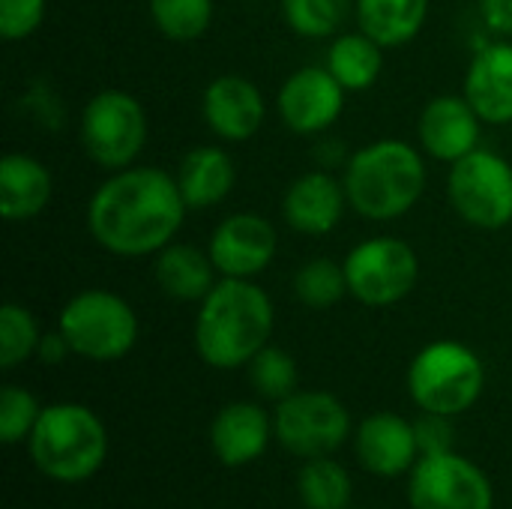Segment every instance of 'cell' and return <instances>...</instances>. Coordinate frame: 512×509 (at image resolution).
<instances>
[{
	"mask_svg": "<svg viewBox=\"0 0 512 509\" xmlns=\"http://www.w3.org/2000/svg\"><path fill=\"white\" fill-rule=\"evenodd\" d=\"M186 210L177 177L156 165H129L90 195L87 231L111 255L144 258L174 240Z\"/></svg>",
	"mask_w": 512,
	"mask_h": 509,
	"instance_id": "1",
	"label": "cell"
},
{
	"mask_svg": "<svg viewBox=\"0 0 512 509\" xmlns=\"http://www.w3.org/2000/svg\"><path fill=\"white\" fill-rule=\"evenodd\" d=\"M276 309L270 294L252 279L222 276L198 303L195 351L213 369H240L270 345Z\"/></svg>",
	"mask_w": 512,
	"mask_h": 509,
	"instance_id": "2",
	"label": "cell"
},
{
	"mask_svg": "<svg viewBox=\"0 0 512 509\" xmlns=\"http://www.w3.org/2000/svg\"><path fill=\"white\" fill-rule=\"evenodd\" d=\"M348 204L372 222L405 216L426 192V162L417 147L399 138H381L360 147L345 168Z\"/></svg>",
	"mask_w": 512,
	"mask_h": 509,
	"instance_id": "3",
	"label": "cell"
},
{
	"mask_svg": "<svg viewBox=\"0 0 512 509\" xmlns=\"http://www.w3.org/2000/svg\"><path fill=\"white\" fill-rule=\"evenodd\" d=\"M27 450L42 477L75 486L102 471L108 459V432L87 405L54 402L42 408L27 438Z\"/></svg>",
	"mask_w": 512,
	"mask_h": 509,
	"instance_id": "4",
	"label": "cell"
},
{
	"mask_svg": "<svg viewBox=\"0 0 512 509\" xmlns=\"http://www.w3.org/2000/svg\"><path fill=\"white\" fill-rule=\"evenodd\" d=\"M486 390V366L462 342L438 339L417 351L408 366V393L420 411L459 417L471 411Z\"/></svg>",
	"mask_w": 512,
	"mask_h": 509,
	"instance_id": "5",
	"label": "cell"
},
{
	"mask_svg": "<svg viewBox=\"0 0 512 509\" xmlns=\"http://www.w3.org/2000/svg\"><path fill=\"white\" fill-rule=\"evenodd\" d=\"M57 330L66 336L75 357L90 363H114L135 348L138 315L120 294L87 288L60 309Z\"/></svg>",
	"mask_w": 512,
	"mask_h": 509,
	"instance_id": "6",
	"label": "cell"
},
{
	"mask_svg": "<svg viewBox=\"0 0 512 509\" xmlns=\"http://www.w3.org/2000/svg\"><path fill=\"white\" fill-rule=\"evenodd\" d=\"M81 147L105 171L129 168L147 144V111L126 90H102L81 111Z\"/></svg>",
	"mask_w": 512,
	"mask_h": 509,
	"instance_id": "7",
	"label": "cell"
},
{
	"mask_svg": "<svg viewBox=\"0 0 512 509\" xmlns=\"http://www.w3.org/2000/svg\"><path fill=\"white\" fill-rule=\"evenodd\" d=\"M276 441L297 459L333 456L351 438V414L327 390H297L276 402L273 411Z\"/></svg>",
	"mask_w": 512,
	"mask_h": 509,
	"instance_id": "8",
	"label": "cell"
},
{
	"mask_svg": "<svg viewBox=\"0 0 512 509\" xmlns=\"http://www.w3.org/2000/svg\"><path fill=\"white\" fill-rule=\"evenodd\" d=\"M342 264L348 294L372 309L402 303L420 279V258L399 237H372L354 246Z\"/></svg>",
	"mask_w": 512,
	"mask_h": 509,
	"instance_id": "9",
	"label": "cell"
},
{
	"mask_svg": "<svg viewBox=\"0 0 512 509\" xmlns=\"http://www.w3.org/2000/svg\"><path fill=\"white\" fill-rule=\"evenodd\" d=\"M447 195L468 225L498 231L512 222V165L504 156L477 147L465 159L453 162Z\"/></svg>",
	"mask_w": 512,
	"mask_h": 509,
	"instance_id": "10",
	"label": "cell"
},
{
	"mask_svg": "<svg viewBox=\"0 0 512 509\" xmlns=\"http://www.w3.org/2000/svg\"><path fill=\"white\" fill-rule=\"evenodd\" d=\"M411 509H495L492 480L456 450L420 456L408 474Z\"/></svg>",
	"mask_w": 512,
	"mask_h": 509,
	"instance_id": "11",
	"label": "cell"
},
{
	"mask_svg": "<svg viewBox=\"0 0 512 509\" xmlns=\"http://www.w3.org/2000/svg\"><path fill=\"white\" fill-rule=\"evenodd\" d=\"M276 108L291 132L318 135L342 117L345 87L327 66H303L279 87Z\"/></svg>",
	"mask_w": 512,
	"mask_h": 509,
	"instance_id": "12",
	"label": "cell"
},
{
	"mask_svg": "<svg viewBox=\"0 0 512 509\" xmlns=\"http://www.w3.org/2000/svg\"><path fill=\"white\" fill-rule=\"evenodd\" d=\"M276 228L258 213H231L210 234V258L219 276L255 279L276 258Z\"/></svg>",
	"mask_w": 512,
	"mask_h": 509,
	"instance_id": "13",
	"label": "cell"
},
{
	"mask_svg": "<svg viewBox=\"0 0 512 509\" xmlns=\"http://www.w3.org/2000/svg\"><path fill=\"white\" fill-rule=\"evenodd\" d=\"M354 453L372 477L396 480L411 474L420 462L414 420H405L393 411L369 414L354 432Z\"/></svg>",
	"mask_w": 512,
	"mask_h": 509,
	"instance_id": "14",
	"label": "cell"
},
{
	"mask_svg": "<svg viewBox=\"0 0 512 509\" xmlns=\"http://www.w3.org/2000/svg\"><path fill=\"white\" fill-rule=\"evenodd\" d=\"M201 111L207 129L222 141H249L267 117V105L258 84L234 72L219 75L207 84Z\"/></svg>",
	"mask_w": 512,
	"mask_h": 509,
	"instance_id": "15",
	"label": "cell"
},
{
	"mask_svg": "<svg viewBox=\"0 0 512 509\" xmlns=\"http://www.w3.org/2000/svg\"><path fill=\"white\" fill-rule=\"evenodd\" d=\"M480 114L465 96H435L417 123L420 144L438 162H459L480 147Z\"/></svg>",
	"mask_w": 512,
	"mask_h": 509,
	"instance_id": "16",
	"label": "cell"
},
{
	"mask_svg": "<svg viewBox=\"0 0 512 509\" xmlns=\"http://www.w3.org/2000/svg\"><path fill=\"white\" fill-rule=\"evenodd\" d=\"M273 435V417L258 402H228L210 423V450L225 468L258 462Z\"/></svg>",
	"mask_w": 512,
	"mask_h": 509,
	"instance_id": "17",
	"label": "cell"
},
{
	"mask_svg": "<svg viewBox=\"0 0 512 509\" xmlns=\"http://www.w3.org/2000/svg\"><path fill=\"white\" fill-rule=\"evenodd\" d=\"M345 204V183H339L327 171H306L285 189L282 216L294 231L324 237L342 222Z\"/></svg>",
	"mask_w": 512,
	"mask_h": 509,
	"instance_id": "18",
	"label": "cell"
},
{
	"mask_svg": "<svg viewBox=\"0 0 512 509\" xmlns=\"http://www.w3.org/2000/svg\"><path fill=\"white\" fill-rule=\"evenodd\" d=\"M465 99L483 123H512V42L498 39L474 54L465 75Z\"/></svg>",
	"mask_w": 512,
	"mask_h": 509,
	"instance_id": "19",
	"label": "cell"
},
{
	"mask_svg": "<svg viewBox=\"0 0 512 509\" xmlns=\"http://www.w3.org/2000/svg\"><path fill=\"white\" fill-rule=\"evenodd\" d=\"M51 192V171L39 159L27 153H6L0 159V213L6 222L36 219L51 204Z\"/></svg>",
	"mask_w": 512,
	"mask_h": 509,
	"instance_id": "20",
	"label": "cell"
},
{
	"mask_svg": "<svg viewBox=\"0 0 512 509\" xmlns=\"http://www.w3.org/2000/svg\"><path fill=\"white\" fill-rule=\"evenodd\" d=\"M156 285L162 294L180 303H201L216 288V264L210 252H201L189 243H168L156 252Z\"/></svg>",
	"mask_w": 512,
	"mask_h": 509,
	"instance_id": "21",
	"label": "cell"
},
{
	"mask_svg": "<svg viewBox=\"0 0 512 509\" xmlns=\"http://www.w3.org/2000/svg\"><path fill=\"white\" fill-rule=\"evenodd\" d=\"M237 183L234 159L222 147H195L177 168V186L189 210H207L222 204Z\"/></svg>",
	"mask_w": 512,
	"mask_h": 509,
	"instance_id": "22",
	"label": "cell"
},
{
	"mask_svg": "<svg viewBox=\"0 0 512 509\" xmlns=\"http://www.w3.org/2000/svg\"><path fill=\"white\" fill-rule=\"evenodd\" d=\"M357 18L360 30L375 42L384 48H399L423 30L429 0H357Z\"/></svg>",
	"mask_w": 512,
	"mask_h": 509,
	"instance_id": "23",
	"label": "cell"
},
{
	"mask_svg": "<svg viewBox=\"0 0 512 509\" xmlns=\"http://www.w3.org/2000/svg\"><path fill=\"white\" fill-rule=\"evenodd\" d=\"M327 69L345 90H369L384 72V45L369 33H342L327 51Z\"/></svg>",
	"mask_w": 512,
	"mask_h": 509,
	"instance_id": "24",
	"label": "cell"
},
{
	"mask_svg": "<svg viewBox=\"0 0 512 509\" xmlns=\"http://www.w3.org/2000/svg\"><path fill=\"white\" fill-rule=\"evenodd\" d=\"M297 495L306 509H348L354 483L333 456L306 459L297 474Z\"/></svg>",
	"mask_w": 512,
	"mask_h": 509,
	"instance_id": "25",
	"label": "cell"
},
{
	"mask_svg": "<svg viewBox=\"0 0 512 509\" xmlns=\"http://www.w3.org/2000/svg\"><path fill=\"white\" fill-rule=\"evenodd\" d=\"M294 294L309 309H330L348 294L345 264L333 258H312L294 273Z\"/></svg>",
	"mask_w": 512,
	"mask_h": 509,
	"instance_id": "26",
	"label": "cell"
},
{
	"mask_svg": "<svg viewBox=\"0 0 512 509\" xmlns=\"http://www.w3.org/2000/svg\"><path fill=\"white\" fill-rule=\"evenodd\" d=\"M249 384L252 390L267 399V402H282L288 399L291 393H297V381H300V372H297V363L288 351L276 348V345H267L261 348L252 360H249Z\"/></svg>",
	"mask_w": 512,
	"mask_h": 509,
	"instance_id": "27",
	"label": "cell"
},
{
	"mask_svg": "<svg viewBox=\"0 0 512 509\" xmlns=\"http://www.w3.org/2000/svg\"><path fill=\"white\" fill-rule=\"evenodd\" d=\"M150 18L162 36L192 42L207 33L213 21V0H147Z\"/></svg>",
	"mask_w": 512,
	"mask_h": 509,
	"instance_id": "28",
	"label": "cell"
},
{
	"mask_svg": "<svg viewBox=\"0 0 512 509\" xmlns=\"http://www.w3.org/2000/svg\"><path fill=\"white\" fill-rule=\"evenodd\" d=\"M39 339H42V330L30 309L18 303L0 306V366L3 369H15L24 360L36 357Z\"/></svg>",
	"mask_w": 512,
	"mask_h": 509,
	"instance_id": "29",
	"label": "cell"
},
{
	"mask_svg": "<svg viewBox=\"0 0 512 509\" xmlns=\"http://www.w3.org/2000/svg\"><path fill=\"white\" fill-rule=\"evenodd\" d=\"M348 9L351 0H282L288 27L306 39L333 36L342 27Z\"/></svg>",
	"mask_w": 512,
	"mask_h": 509,
	"instance_id": "30",
	"label": "cell"
},
{
	"mask_svg": "<svg viewBox=\"0 0 512 509\" xmlns=\"http://www.w3.org/2000/svg\"><path fill=\"white\" fill-rule=\"evenodd\" d=\"M42 414V405L27 387L6 384L0 390V441L6 447H15L30 438L36 420Z\"/></svg>",
	"mask_w": 512,
	"mask_h": 509,
	"instance_id": "31",
	"label": "cell"
},
{
	"mask_svg": "<svg viewBox=\"0 0 512 509\" xmlns=\"http://www.w3.org/2000/svg\"><path fill=\"white\" fill-rule=\"evenodd\" d=\"M48 0H0V36L18 42L33 36L45 21Z\"/></svg>",
	"mask_w": 512,
	"mask_h": 509,
	"instance_id": "32",
	"label": "cell"
},
{
	"mask_svg": "<svg viewBox=\"0 0 512 509\" xmlns=\"http://www.w3.org/2000/svg\"><path fill=\"white\" fill-rule=\"evenodd\" d=\"M414 435H417L420 456H438V453H450V450H456V429H453V417L423 411V414L414 420Z\"/></svg>",
	"mask_w": 512,
	"mask_h": 509,
	"instance_id": "33",
	"label": "cell"
},
{
	"mask_svg": "<svg viewBox=\"0 0 512 509\" xmlns=\"http://www.w3.org/2000/svg\"><path fill=\"white\" fill-rule=\"evenodd\" d=\"M486 27L498 36H512V0H480Z\"/></svg>",
	"mask_w": 512,
	"mask_h": 509,
	"instance_id": "34",
	"label": "cell"
},
{
	"mask_svg": "<svg viewBox=\"0 0 512 509\" xmlns=\"http://www.w3.org/2000/svg\"><path fill=\"white\" fill-rule=\"evenodd\" d=\"M69 354H72V348H69V342H66V336H63L60 330H54V333H42L39 348H36V360H39V363H45V366H57V363H63Z\"/></svg>",
	"mask_w": 512,
	"mask_h": 509,
	"instance_id": "35",
	"label": "cell"
}]
</instances>
